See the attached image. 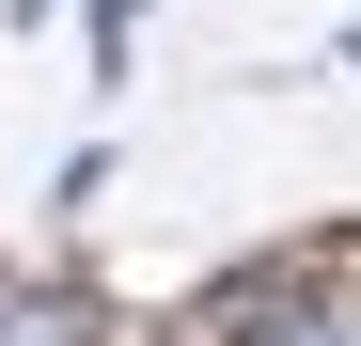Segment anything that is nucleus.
<instances>
[{
    "label": "nucleus",
    "instance_id": "1",
    "mask_svg": "<svg viewBox=\"0 0 361 346\" xmlns=\"http://www.w3.org/2000/svg\"><path fill=\"white\" fill-rule=\"evenodd\" d=\"M314 346H330V330H314Z\"/></svg>",
    "mask_w": 361,
    "mask_h": 346
}]
</instances>
